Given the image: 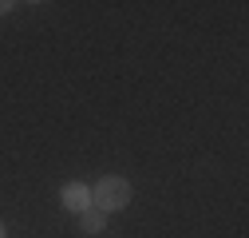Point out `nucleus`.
<instances>
[{
    "instance_id": "nucleus-1",
    "label": "nucleus",
    "mask_w": 249,
    "mask_h": 238,
    "mask_svg": "<svg viewBox=\"0 0 249 238\" xmlns=\"http://www.w3.org/2000/svg\"><path fill=\"white\" fill-rule=\"evenodd\" d=\"M131 202V183L127 178H119V175H107V178H99V187L91 191V206L95 211H119V206H127Z\"/></svg>"
},
{
    "instance_id": "nucleus-2",
    "label": "nucleus",
    "mask_w": 249,
    "mask_h": 238,
    "mask_svg": "<svg viewBox=\"0 0 249 238\" xmlns=\"http://www.w3.org/2000/svg\"><path fill=\"white\" fill-rule=\"evenodd\" d=\"M64 206L83 215L87 206H91V187H83V183H68V187H64Z\"/></svg>"
},
{
    "instance_id": "nucleus-3",
    "label": "nucleus",
    "mask_w": 249,
    "mask_h": 238,
    "mask_svg": "<svg viewBox=\"0 0 249 238\" xmlns=\"http://www.w3.org/2000/svg\"><path fill=\"white\" fill-rule=\"evenodd\" d=\"M79 222H83V230H87V234H99V230L107 226V218H103V211H95V206H87V211L79 215Z\"/></svg>"
},
{
    "instance_id": "nucleus-4",
    "label": "nucleus",
    "mask_w": 249,
    "mask_h": 238,
    "mask_svg": "<svg viewBox=\"0 0 249 238\" xmlns=\"http://www.w3.org/2000/svg\"><path fill=\"white\" fill-rule=\"evenodd\" d=\"M0 238H8V230H4V222H0Z\"/></svg>"
}]
</instances>
